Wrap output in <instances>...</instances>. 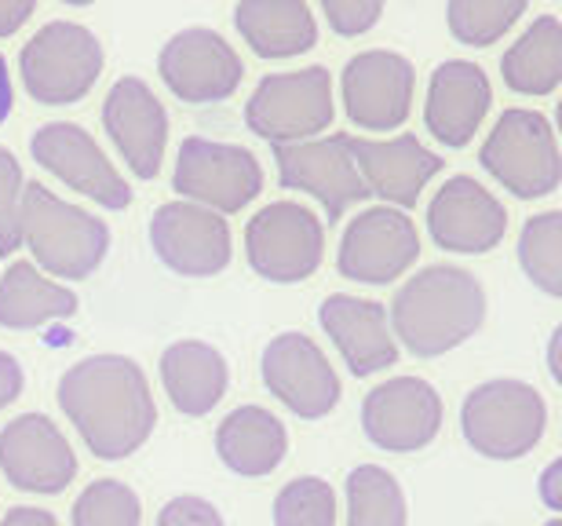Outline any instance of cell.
Returning a JSON list of instances; mask_svg holds the SVG:
<instances>
[{
	"label": "cell",
	"mask_w": 562,
	"mask_h": 526,
	"mask_svg": "<svg viewBox=\"0 0 562 526\" xmlns=\"http://www.w3.org/2000/svg\"><path fill=\"white\" fill-rule=\"evenodd\" d=\"M493 88L479 63L446 59L431 70L424 99V125L435 143L449 150H460L475 139L482 121L490 117Z\"/></svg>",
	"instance_id": "obj_21"
},
{
	"label": "cell",
	"mask_w": 562,
	"mask_h": 526,
	"mask_svg": "<svg viewBox=\"0 0 562 526\" xmlns=\"http://www.w3.org/2000/svg\"><path fill=\"white\" fill-rule=\"evenodd\" d=\"M11 107H15V85H11V70H8V59L0 55V125L8 121Z\"/></svg>",
	"instance_id": "obj_41"
},
{
	"label": "cell",
	"mask_w": 562,
	"mask_h": 526,
	"mask_svg": "<svg viewBox=\"0 0 562 526\" xmlns=\"http://www.w3.org/2000/svg\"><path fill=\"white\" fill-rule=\"evenodd\" d=\"M420 260V234L409 212L369 205L347 223L336 249V271L358 286H387Z\"/></svg>",
	"instance_id": "obj_11"
},
{
	"label": "cell",
	"mask_w": 562,
	"mask_h": 526,
	"mask_svg": "<svg viewBox=\"0 0 562 526\" xmlns=\"http://www.w3.org/2000/svg\"><path fill=\"white\" fill-rule=\"evenodd\" d=\"M154 526H227V523H223L220 508L212 505V501L198 494H183V497H172L157 512Z\"/></svg>",
	"instance_id": "obj_36"
},
{
	"label": "cell",
	"mask_w": 562,
	"mask_h": 526,
	"mask_svg": "<svg viewBox=\"0 0 562 526\" xmlns=\"http://www.w3.org/2000/svg\"><path fill=\"white\" fill-rule=\"evenodd\" d=\"M19 242L33 267L55 282H85L110 253V227L95 212L70 205L44 183H26L19 209Z\"/></svg>",
	"instance_id": "obj_3"
},
{
	"label": "cell",
	"mask_w": 562,
	"mask_h": 526,
	"mask_svg": "<svg viewBox=\"0 0 562 526\" xmlns=\"http://www.w3.org/2000/svg\"><path fill=\"white\" fill-rule=\"evenodd\" d=\"M362 432L376 450L417 454L442 432V395L424 377H395L362 399Z\"/></svg>",
	"instance_id": "obj_15"
},
{
	"label": "cell",
	"mask_w": 562,
	"mask_h": 526,
	"mask_svg": "<svg viewBox=\"0 0 562 526\" xmlns=\"http://www.w3.org/2000/svg\"><path fill=\"white\" fill-rule=\"evenodd\" d=\"M234 26L260 59H292L318 44V22L303 0H241Z\"/></svg>",
	"instance_id": "obj_26"
},
{
	"label": "cell",
	"mask_w": 562,
	"mask_h": 526,
	"mask_svg": "<svg viewBox=\"0 0 562 526\" xmlns=\"http://www.w3.org/2000/svg\"><path fill=\"white\" fill-rule=\"evenodd\" d=\"M26 176H22L19 158L8 147H0V260H8L19 249V209Z\"/></svg>",
	"instance_id": "obj_34"
},
{
	"label": "cell",
	"mask_w": 562,
	"mask_h": 526,
	"mask_svg": "<svg viewBox=\"0 0 562 526\" xmlns=\"http://www.w3.org/2000/svg\"><path fill=\"white\" fill-rule=\"evenodd\" d=\"M0 526H59V519H55L48 508L15 505V508H8V516L0 519Z\"/></svg>",
	"instance_id": "obj_40"
},
{
	"label": "cell",
	"mask_w": 562,
	"mask_h": 526,
	"mask_svg": "<svg viewBox=\"0 0 562 526\" xmlns=\"http://www.w3.org/2000/svg\"><path fill=\"white\" fill-rule=\"evenodd\" d=\"M245 260L263 282H307L325 260L322 216L300 201H271L245 223Z\"/></svg>",
	"instance_id": "obj_8"
},
{
	"label": "cell",
	"mask_w": 562,
	"mask_h": 526,
	"mask_svg": "<svg viewBox=\"0 0 562 526\" xmlns=\"http://www.w3.org/2000/svg\"><path fill=\"white\" fill-rule=\"evenodd\" d=\"M161 384L168 402L183 417H205L223 402L231 388V366L205 340H176L161 351Z\"/></svg>",
	"instance_id": "obj_24"
},
{
	"label": "cell",
	"mask_w": 562,
	"mask_h": 526,
	"mask_svg": "<svg viewBox=\"0 0 562 526\" xmlns=\"http://www.w3.org/2000/svg\"><path fill=\"white\" fill-rule=\"evenodd\" d=\"M157 74L165 88L187 107L223 103L241 88L245 63L234 44L216 30L190 26L176 33L157 55Z\"/></svg>",
	"instance_id": "obj_13"
},
{
	"label": "cell",
	"mask_w": 562,
	"mask_h": 526,
	"mask_svg": "<svg viewBox=\"0 0 562 526\" xmlns=\"http://www.w3.org/2000/svg\"><path fill=\"white\" fill-rule=\"evenodd\" d=\"M398 351L438 358L471 340L486 322V289L457 264L420 267L387 311Z\"/></svg>",
	"instance_id": "obj_2"
},
{
	"label": "cell",
	"mask_w": 562,
	"mask_h": 526,
	"mask_svg": "<svg viewBox=\"0 0 562 526\" xmlns=\"http://www.w3.org/2000/svg\"><path fill=\"white\" fill-rule=\"evenodd\" d=\"M103 44L81 22H44L19 52V77L33 103L74 107L103 77Z\"/></svg>",
	"instance_id": "obj_5"
},
{
	"label": "cell",
	"mask_w": 562,
	"mask_h": 526,
	"mask_svg": "<svg viewBox=\"0 0 562 526\" xmlns=\"http://www.w3.org/2000/svg\"><path fill=\"white\" fill-rule=\"evenodd\" d=\"M479 165L519 201L555 194L562 183V158L552 121L522 107L504 110L482 139Z\"/></svg>",
	"instance_id": "obj_6"
},
{
	"label": "cell",
	"mask_w": 562,
	"mask_h": 526,
	"mask_svg": "<svg viewBox=\"0 0 562 526\" xmlns=\"http://www.w3.org/2000/svg\"><path fill=\"white\" fill-rule=\"evenodd\" d=\"M544 526H562V519H559V516H555V519H548V523H544Z\"/></svg>",
	"instance_id": "obj_43"
},
{
	"label": "cell",
	"mask_w": 562,
	"mask_h": 526,
	"mask_svg": "<svg viewBox=\"0 0 562 526\" xmlns=\"http://www.w3.org/2000/svg\"><path fill=\"white\" fill-rule=\"evenodd\" d=\"M26 388V373H22V362L15 355L0 351V410H8L11 402L22 395Z\"/></svg>",
	"instance_id": "obj_37"
},
{
	"label": "cell",
	"mask_w": 562,
	"mask_h": 526,
	"mask_svg": "<svg viewBox=\"0 0 562 526\" xmlns=\"http://www.w3.org/2000/svg\"><path fill=\"white\" fill-rule=\"evenodd\" d=\"M37 4L30 0H0V37H15V33L33 19Z\"/></svg>",
	"instance_id": "obj_38"
},
{
	"label": "cell",
	"mask_w": 562,
	"mask_h": 526,
	"mask_svg": "<svg viewBox=\"0 0 562 526\" xmlns=\"http://www.w3.org/2000/svg\"><path fill=\"white\" fill-rule=\"evenodd\" d=\"M541 501L552 512H562V457H555V461H548L544 475H541Z\"/></svg>",
	"instance_id": "obj_39"
},
{
	"label": "cell",
	"mask_w": 562,
	"mask_h": 526,
	"mask_svg": "<svg viewBox=\"0 0 562 526\" xmlns=\"http://www.w3.org/2000/svg\"><path fill=\"white\" fill-rule=\"evenodd\" d=\"M55 402L99 461L139 454L157 428L154 391L128 355H88L59 377Z\"/></svg>",
	"instance_id": "obj_1"
},
{
	"label": "cell",
	"mask_w": 562,
	"mask_h": 526,
	"mask_svg": "<svg viewBox=\"0 0 562 526\" xmlns=\"http://www.w3.org/2000/svg\"><path fill=\"white\" fill-rule=\"evenodd\" d=\"M336 117L333 74L325 66H300L289 74H267L245 103V125L274 147L307 143L329 132Z\"/></svg>",
	"instance_id": "obj_7"
},
{
	"label": "cell",
	"mask_w": 562,
	"mask_h": 526,
	"mask_svg": "<svg viewBox=\"0 0 562 526\" xmlns=\"http://www.w3.org/2000/svg\"><path fill=\"white\" fill-rule=\"evenodd\" d=\"M530 15V8L519 0H449L446 22L457 44L468 48H490L504 33L515 30Z\"/></svg>",
	"instance_id": "obj_31"
},
{
	"label": "cell",
	"mask_w": 562,
	"mask_h": 526,
	"mask_svg": "<svg viewBox=\"0 0 562 526\" xmlns=\"http://www.w3.org/2000/svg\"><path fill=\"white\" fill-rule=\"evenodd\" d=\"M559 333H552V344H548V369H552V380L555 384H562V377H559Z\"/></svg>",
	"instance_id": "obj_42"
},
{
	"label": "cell",
	"mask_w": 562,
	"mask_h": 526,
	"mask_svg": "<svg viewBox=\"0 0 562 526\" xmlns=\"http://www.w3.org/2000/svg\"><path fill=\"white\" fill-rule=\"evenodd\" d=\"M351 158L362 172V183L369 198H380L391 209L406 212L417 205L424 187L431 183V176L442 172V158L435 150H427L417 136H395V139H358L347 136Z\"/></svg>",
	"instance_id": "obj_23"
},
{
	"label": "cell",
	"mask_w": 562,
	"mask_h": 526,
	"mask_svg": "<svg viewBox=\"0 0 562 526\" xmlns=\"http://www.w3.org/2000/svg\"><path fill=\"white\" fill-rule=\"evenodd\" d=\"M318 326L333 348L340 351L344 366L355 377H376L398 362V344L391 333L387 307L380 300L333 293L318 304Z\"/></svg>",
	"instance_id": "obj_22"
},
{
	"label": "cell",
	"mask_w": 562,
	"mask_h": 526,
	"mask_svg": "<svg viewBox=\"0 0 562 526\" xmlns=\"http://www.w3.org/2000/svg\"><path fill=\"white\" fill-rule=\"evenodd\" d=\"M522 275L548 296H562V212L544 209L522 223L519 234Z\"/></svg>",
	"instance_id": "obj_30"
},
{
	"label": "cell",
	"mask_w": 562,
	"mask_h": 526,
	"mask_svg": "<svg viewBox=\"0 0 562 526\" xmlns=\"http://www.w3.org/2000/svg\"><path fill=\"white\" fill-rule=\"evenodd\" d=\"M274 165H278V183L311 194L325 209L329 223H336L347 209L362 205L369 198L344 132L274 147Z\"/></svg>",
	"instance_id": "obj_19"
},
{
	"label": "cell",
	"mask_w": 562,
	"mask_h": 526,
	"mask_svg": "<svg viewBox=\"0 0 562 526\" xmlns=\"http://www.w3.org/2000/svg\"><path fill=\"white\" fill-rule=\"evenodd\" d=\"M0 472L22 494L52 497L77 479V454L48 413H19L0 428Z\"/></svg>",
	"instance_id": "obj_14"
},
{
	"label": "cell",
	"mask_w": 562,
	"mask_h": 526,
	"mask_svg": "<svg viewBox=\"0 0 562 526\" xmlns=\"http://www.w3.org/2000/svg\"><path fill=\"white\" fill-rule=\"evenodd\" d=\"M460 432H464L471 450L490 457V461H519L544 439L548 402L526 380H482L464 395Z\"/></svg>",
	"instance_id": "obj_4"
},
{
	"label": "cell",
	"mask_w": 562,
	"mask_h": 526,
	"mask_svg": "<svg viewBox=\"0 0 562 526\" xmlns=\"http://www.w3.org/2000/svg\"><path fill=\"white\" fill-rule=\"evenodd\" d=\"M172 187L179 201L231 216L263 194V165L252 150L234 143L187 136L176 154Z\"/></svg>",
	"instance_id": "obj_9"
},
{
	"label": "cell",
	"mask_w": 562,
	"mask_h": 526,
	"mask_svg": "<svg viewBox=\"0 0 562 526\" xmlns=\"http://www.w3.org/2000/svg\"><path fill=\"white\" fill-rule=\"evenodd\" d=\"M260 373L267 391L300 421L329 417L344 399V384L336 377L329 355L307 333L289 329L271 337L260 355Z\"/></svg>",
	"instance_id": "obj_12"
},
{
	"label": "cell",
	"mask_w": 562,
	"mask_h": 526,
	"mask_svg": "<svg viewBox=\"0 0 562 526\" xmlns=\"http://www.w3.org/2000/svg\"><path fill=\"white\" fill-rule=\"evenodd\" d=\"M70 526H143V505L121 479H95L74 501Z\"/></svg>",
	"instance_id": "obj_32"
},
{
	"label": "cell",
	"mask_w": 562,
	"mask_h": 526,
	"mask_svg": "<svg viewBox=\"0 0 562 526\" xmlns=\"http://www.w3.org/2000/svg\"><path fill=\"white\" fill-rule=\"evenodd\" d=\"M30 154L44 172L55 176L77 194L103 209H128L132 187L128 179L117 172V165L106 158L95 136L77 121H48L30 136Z\"/></svg>",
	"instance_id": "obj_10"
},
{
	"label": "cell",
	"mask_w": 562,
	"mask_h": 526,
	"mask_svg": "<svg viewBox=\"0 0 562 526\" xmlns=\"http://www.w3.org/2000/svg\"><path fill=\"white\" fill-rule=\"evenodd\" d=\"M103 128L136 179H154L168 150L165 103L143 77H121L103 99Z\"/></svg>",
	"instance_id": "obj_20"
},
{
	"label": "cell",
	"mask_w": 562,
	"mask_h": 526,
	"mask_svg": "<svg viewBox=\"0 0 562 526\" xmlns=\"http://www.w3.org/2000/svg\"><path fill=\"white\" fill-rule=\"evenodd\" d=\"M501 77L519 96H552L562 85V22L537 15L504 52Z\"/></svg>",
	"instance_id": "obj_28"
},
{
	"label": "cell",
	"mask_w": 562,
	"mask_h": 526,
	"mask_svg": "<svg viewBox=\"0 0 562 526\" xmlns=\"http://www.w3.org/2000/svg\"><path fill=\"white\" fill-rule=\"evenodd\" d=\"M77 315V293L41 275L30 260L8 264L0 278V329L26 333Z\"/></svg>",
	"instance_id": "obj_27"
},
{
	"label": "cell",
	"mask_w": 562,
	"mask_h": 526,
	"mask_svg": "<svg viewBox=\"0 0 562 526\" xmlns=\"http://www.w3.org/2000/svg\"><path fill=\"white\" fill-rule=\"evenodd\" d=\"M417 70L406 55L387 48H369L347 59L340 77V96L347 117L366 132H391L409 117Z\"/></svg>",
	"instance_id": "obj_17"
},
{
	"label": "cell",
	"mask_w": 562,
	"mask_h": 526,
	"mask_svg": "<svg viewBox=\"0 0 562 526\" xmlns=\"http://www.w3.org/2000/svg\"><path fill=\"white\" fill-rule=\"evenodd\" d=\"M220 461L241 479H263L285 461L289 432L278 413L263 406H238L216 428Z\"/></svg>",
	"instance_id": "obj_25"
},
{
	"label": "cell",
	"mask_w": 562,
	"mask_h": 526,
	"mask_svg": "<svg viewBox=\"0 0 562 526\" xmlns=\"http://www.w3.org/2000/svg\"><path fill=\"white\" fill-rule=\"evenodd\" d=\"M322 15L336 37H362L380 22L384 4L380 0H325Z\"/></svg>",
	"instance_id": "obj_35"
},
{
	"label": "cell",
	"mask_w": 562,
	"mask_h": 526,
	"mask_svg": "<svg viewBox=\"0 0 562 526\" xmlns=\"http://www.w3.org/2000/svg\"><path fill=\"white\" fill-rule=\"evenodd\" d=\"M347 523L344 526H409L406 490L387 468L358 465L344 479Z\"/></svg>",
	"instance_id": "obj_29"
},
{
	"label": "cell",
	"mask_w": 562,
	"mask_h": 526,
	"mask_svg": "<svg viewBox=\"0 0 562 526\" xmlns=\"http://www.w3.org/2000/svg\"><path fill=\"white\" fill-rule=\"evenodd\" d=\"M274 526H336V490L322 475H296L278 490Z\"/></svg>",
	"instance_id": "obj_33"
},
{
	"label": "cell",
	"mask_w": 562,
	"mask_h": 526,
	"mask_svg": "<svg viewBox=\"0 0 562 526\" xmlns=\"http://www.w3.org/2000/svg\"><path fill=\"white\" fill-rule=\"evenodd\" d=\"M150 245L172 275L212 278L223 275L234 256L227 216L190 201H165L150 216Z\"/></svg>",
	"instance_id": "obj_16"
},
{
	"label": "cell",
	"mask_w": 562,
	"mask_h": 526,
	"mask_svg": "<svg viewBox=\"0 0 562 526\" xmlns=\"http://www.w3.org/2000/svg\"><path fill=\"white\" fill-rule=\"evenodd\" d=\"M427 234L453 256L493 253L508 234V209L475 176H449L427 205Z\"/></svg>",
	"instance_id": "obj_18"
}]
</instances>
